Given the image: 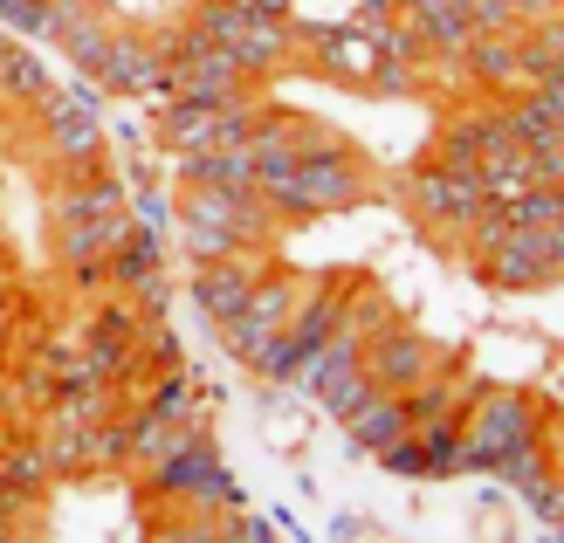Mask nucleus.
<instances>
[{"instance_id":"f257e3e1","label":"nucleus","mask_w":564,"mask_h":543,"mask_svg":"<svg viewBox=\"0 0 564 543\" xmlns=\"http://www.w3.org/2000/svg\"><path fill=\"white\" fill-rule=\"evenodd\" d=\"M530 441H551V413L544 399H530L517 385H482L475 406L462 420V447H455V475H496V461L510 447H530Z\"/></svg>"},{"instance_id":"f03ea898","label":"nucleus","mask_w":564,"mask_h":543,"mask_svg":"<svg viewBox=\"0 0 564 543\" xmlns=\"http://www.w3.org/2000/svg\"><path fill=\"white\" fill-rule=\"evenodd\" d=\"M447 365H455V358H447L427 330H413V324H386V330L372 337V351H365L372 385H379V392H400V399H413L420 385H434Z\"/></svg>"},{"instance_id":"7ed1b4c3","label":"nucleus","mask_w":564,"mask_h":543,"mask_svg":"<svg viewBox=\"0 0 564 543\" xmlns=\"http://www.w3.org/2000/svg\"><path fill=\"white\" fill-rule=\"evenodd\" d=\"M475 275L489 290H557V262H551V227H502L489 248H475Z\"/></svg>"},{"instance_id":"20e7f679","label":"nucleus","mask_w":564,"mask_h":543,"mask_svg":"<svg viewBox=\"0 0 564 543\" xmlns=\"http://www.w3.org/2000/svg\"><path fill=\"white\" fill-rule=\"evenodd\" d=\"M256 282H262L256 254H235V262H200V269H193V303L207 309L214 330H228L241 309H248V296H256Z\"/></svg>"},{"instance_id":"39448f33","label":"nucleus","mask_w":564,"mask_h":543,"mask_svg":"<svg viewBox=\"0 0 564 543\" xmlns=\"http://www.w3.org/2000/svg\"><path fill=\"white\" fill-rule=\"evenodd\" d=\"M345 434H351V447H365V454H379V461H386V454L413 434V413H406L400 392H379V385H372V392H365L358 406L345 413Z\"/></svg>"},{"instance_id":"423d86ee","label":"nucleus","mask_w":564,"mask_h":543,"mask_svg":"<svg viewBox=\"0 0 564 543\" xmlns=\"http://www.w3.org/2000/svg\"><path fill=\"white\" fill-rule=\"evenodd\" d=\"M523 502L538 509V517H544L551 530H564V481H557V475H544V481H538V489H530Z\"/></svg>"},{"instance_id":"0eeeda50","label":"nucleus","mask_w":564,"mask_h":543,"mask_svg":"<svg viewBox=\"0 0 564 543\" xmlns=\"http://www.w3.org/2000/svg\"><path fill=\"white\" fill-rule=\"evenodd\" d=\"M551 468H557V481H564V447H551Z\"/></svg>"},{"instance_id":"6e6552de","label":"nucleus","mask_w":564,"mask_h":543,"mask_svg":"<svg viewBox=\"0 0 564 543\" xmlns=\"http://www.w3.org/2000/svg\"><path fill=\"white\" fill-rule=\"evenodd\" d=\"M544 14H557V21H564V0H544Z\"/></svg>"}]
</instances>
